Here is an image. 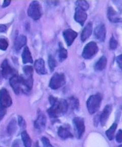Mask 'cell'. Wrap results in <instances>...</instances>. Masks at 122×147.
I'll list each match as a JSON object with an SVG mask.
<instances>
[{
    "instance_id": "23",
    "label": "cell",
    "mask_w": 122,
    "mask_h": 147,
    "mask_svg": "<svg viewBox=\"0 0 122 147\" xmlns=\"http://www.w3.org/2000/svg\"><path fill=\"white\" fill-rule=\"evenodd\" d=\"M58 53H59V58L61 61H63L67 58L68 56L67 51L63 46L62 44H60L59 45Z\"/></svg>"
},
{
    "instance_id": "32",
    "label": "cell",
    "mask_w": 122,
    "mask_h": 147,
    "mask_svg": "<svg viewBox=\"0 0 122 147\" xmlns=\"http://www.w3.org/2000/svg\"><path fill=\"white\" fill-rule=\"evenodd\" d=\"M41 141L44 147H53L51 144L49 140L46 137L42 138Z\"/></svg>"
},
{
    "instance_id": "28",
    "label": "cell",
    "mask_w": 122,
    "mask_h": 147,
    "mask_svg": "<svg viewBox=\"0 0 122 147\" xmlns=\"http://www.w3.org/2000/svg\"><path fill=\"white\" fill-rule=\"evenodd\" d=\"M9 44L7 39L4 37H0V50L3 51L6 50Z\"/></svg>"
},
{
    "instance_id": "5",
    "label": "cell",
    "mask_w": 122,
    "mask_h": 147,
    "mask_svg": "<svg viewBox=\"0 0 122 147\" xmlns=\"http://www.w3.org/2000/svg\"><path fill=\"white\" fill-rule=\"evenodd\" d=\"M66 83V77L64 74L55 73L52 76L49 83V86L51 89L58 90L62 87Z\"/></svg>"
},
{
    "instance_id": "34",
    "label": "cell",
    "mask_w": 122,
    "mask_h": 147,
    "mask_svg": "<svg viewBox=\"0 0 122 147\" xmlns=\"http://www.w3.org/2000/svg\"><path fill=\"white\" fill-rule=\"evenodd\" d=\"M116 140L117 142H122V130L118 131L116 136Z\"/></svg>"
},
{
    "instance_id": "15",
    "label": "cell",
    "mask_w": 122,
    "mask_h": 147,
    "mask_svg": "<svg viewBox=\"0 0 122 147\" xmlns=\"http://www.w3.org/2000/svg\"><path fill=\"white\" fill-rule=\"evenodd\" d=\"M34 67L36 72L39 75H44L47 73L45 62L41 58L38 59L35 61Z\"/></svg>"
},
{
    "instance_id": "30",
    "label": "cell",
    "mask_w": 122,
    "mask_h": 147,
    "mask_svg": "<svg viewBox=\"0 0 122 147\" xmlns=\"http://www.w3.org/2000/svg\"><path fill=\"white\" fill-rule=\"evenodd\" d=\"M76 3L77 7L83 9L84 11H86L87 10H88L89 7V4L85 1H78Z\"/></svg>"
},
{
    "instance_id": "16",
    "label": "cell",
    "mask_w": 122,
    "mask_h": 147,
    "mask_svg": "<svg viewBox=\"0 0 122 147\" xmlns=\"http://www.w3.org/2000/svg\"><path fill=\"white\" fill-rule=\"evenodd\" d=\"M107 16L109 21L113 23H120L122 22L119 14L112 7H109L107 9Z\"/></svg>"
},
{
    "instance_id": "25",
    "label": "cell",
    "mask_w": 122,
    "mask_h": 147,
    "mask_svg": "<svg viewBox=\"0 0 122 147\" xmlns=\"http://www.w3.org/2000/svg\"><path fill=\"white\" fill-rule=\"evenodd\" d=\"M117 128V124L114 123L105 132V134L109 140H113L114 138V135H115V133Z\"/></svg>"
},
{
    "instance_id": "22",
    "label": "cell",
    "mask_w": 122,
    "mask_h": 147,
    "mask_svg": "<svg viewBox=\"0 0 122 147\" xmlns=\"http://www.w3.org/2000/svg\"><path fill=\"white\" fill-rule=\"evenodd\" d=\"M21 138L25 147H32V140L30 136L25 131L21 133Z\"/></svg>"
},
{
    "instance_id": "7",
    "label": "cell",
    "mask_w": 122,
    "mask_h": 147,
    "mask_svg": "<svg viewBox=\"0 0 122 147\" xmlns=\"http://www.w3.org/2000/svg\"><path fill=\"white\" fill-rule=\"evenodd\" d=\"M98 52V47L95 42L88 43L83 49V57L85 59H90L94 57Z\"/></svg>"
},
{
    "instance_id": "21",
    "label": "cell",
    "mask_w": 122,
    "mask_h": 147,
    "mask_svg": "<svg viewBox=\"0 0 122 147\" xmlns=\"http://www.w3.org/2000/svg\"><path fill=\"white\" fill-rule=\"evenodd\" d=\"M107 64V59L106 57L102 56L100 58L96 64H95V69L97 71H101L105 68Z\"/></svg>"
},
{
    "instance_id": "36",
    "label": "cell",
    "mask_w": 122,
    "mask_h": 147,
    "mask_svg": "<svg viewBox=\"0 0 122 147\" xmlns=\"http://www.w3.org/2000/svg\"><path fill=\"white\" fill-rule=\"evenodd\" d=\"M6 113V109H0V120L2 119Z\"/></svg>"
},
{
    "instance_id": "14",
    "label": "cell",
    "mask_w": 122,
    "mask_h": 147,
    "mask_svg": "<svg viewBox=\"0 0 122 147\" xmlns=\"http://www.w3.org/2000/svg\"><path fill=\"white\" fill-rule=\"evenodd\" d=\"M46 124V117L45 115L40 113L38 116L37 119L34 122V127L35 128L39 131H43L44 130Z\"/></svg>"
},
{
    "instance_id": "6",
    "label": "cell",
    "mask_w": 122,
    "mask_h": 147,
    "mask_svg": "<svg viewBox=\"0 0 122 147\" xmlns=\"http://www.w3.org/2000/svg\"><path fill=\"white\" fill-rule=\"evenodd\" d=\"M12 104V100L7 90L5 88L0 90V109H6Z\"/></svg>"
},
{
    "instance_id": "9",
    "label": "cell",
    "mask_w": 122,
    "mask_h": 147,
    "mask_svg": "<svg viewBox=\"0 0 122 147\" xmlns=\"http://www.w3.org/2000/svg\"><path fill=\"white\" fill-rule=\"evenodd\" d=\"M2 74L4 78L6 79L11 78L12 77L16 75V72L14 69L10 65L7 60H4L3 61L2 65Z\"/></svg>"
},
{
    "instance_id": "39",
    "label": "cell",
    "mask_w": 122,
    "mask_h": 147,
    "mask_svg": "<svg viewBox=\"0 0 122 147\" xmlns=\"http://www.w3.org/2000/svg\"><path fill=\"white\" fill-rule=\"evenodd\" d=\"M12 147H19V142L17 140H15L13 145L12 146Z\"/></svg>"
},
{
    "instance_id": "29",
    "label": "cell",
    "mask_w": 122,
    "mask_h": 147,
    "mask_svg": "<svg viewBox=\"0 0 122 147\" xmlns=\"http://www.w3.org/2000/svg\"><path fill=\"white\" fill-rule=\"evenodd\" d=\"M49 65L51 71H54L55 67L57 66V63L55 59L51 55H50L49 57Z\"/></svg>"
},
{
    "instance_id": "10",
    "label": "cell",
    "mask_w": 122,
    "mask_h": 147,
    "mask_svg": "<svg viewBox=\"0 0 122 147\" xmlns=\"http://www.w3.org/2000/svg\"><path fill=\"white\" fill-rule=\"evenodd\" d=\"M77 33L71 29H68L65 30L63 32V36L68 46H70L73 42L76 37L77 36Z\"/></svg>"
},
{
    "instance_id": "4",
    "label": "cell",
    "mask_w": 122,
    "mask_h": 147,
    "mask_svg": "<svg viewBox=\"0 0 122 147\" xmlns=\"http://www.w3.org/2000/svg\"><path fill=\"white\" fill-rule=\"evenodd\" d=\"M28 14L34 20L40 18L42 14V10L41 5L38 1H33L31 2L28 8Z\"/></svg>"
},
{
    "instance_id": "19",
    "label": "cell",
    "mask_w": 122,
    "mask_h": 147,
    "mask_svg": "<svg viewBox=\"0 0 122 147\" xmlns=\"http://www.w3.org/2000/svg\"><path fill=\"white\" fill-rule=\"evenodd\" d=\"M58 136L63 139H67L73 138V134L68 127L61 126L58 131Z\"/></svg>"
},
{
    "instance_id": "31",
    "label": "cell",
    "mask_w": 122,
    "mask_h": 147,
    "mask_svg": "<svg viewBox=\"0 0 122 147\" xmlns=\"http://www.w3.org/2000/svg\"><path fill=\"white\" fill-rule=\"evenodd\" d=\"M109 46L111 50H115L117 48V42L114 37H112L110 39Z\"/></svg>"
},
{
    "instance_id": "37",
    "label": "cell",
    "mask_w": 122,
    "mask_h": 147,
    "mask_svg": "<svg viewBox=\"0 0 122 147\" xmlns=\"http://www.w3.org/2000/svg\"><path fill=\"white\" fill-rule=\"evenodd\" d=\"M7 28L6 26L0 24V32H5L7 30Z\"/></svg>"
},
{
    "instance_id": "20",
    "label": "cell",
    "mask_w": 122,
    "mask_h": 147,
    "mask_svg": "<svg viewBox=\"0 0 122 147\" xmlns=\"http://www.w3.org/2000/svg\"><path fill=\"white\" fill-rule=\"evenodd\" d=\"M22 59L24 64L32 63L33 62L32 56L28 47H25L22 53Z\"/></svg>"
},
{
    "instance_id": "1",
    "label": "cell",
    "mask_w": 122,
    "mask_h": 147,
    "mask_svg": "<svg viewBox=\"0 0 122 147\" xmlns=\"http://www.w3.org/2000/svg\"><path fill=\"white\" fill-rule=\"evenodd\" d=\"M51 107L47 110V113L51 118H58L64 115L68 109V104L64 99H58L51 96L49 98Z\"/></svg>"
},
{
    "instance_id": "33",
    "label": "cell",
    "mask_w": 122,
    "mask_h": 147,
    "mask_svg": "<svg viewBox=\"0 0 122 147\" xmlns=\"http://www.w3.org/2000/svg\"><path fill=\"white\" fill-rule=\"evenodd\" d=\"M19 126L21 128H25L26 126L25 121L23 119V117L21 116L19 117Z\"/></svg>"
},
{
    "instance_id": "41",
    "label": "cell",
    "mask_w": 122,
    "mask_h": 147,
    "mask_svg": "<svg viewBox=\"0 0 122 147\" xmlns=\"http://www.w3.org/2000/svg\"></svg>"
},
{
    "instance_id": "12",
    "label": "cell",
    "mask_w": 122,
    "mask_h": 147,
    "mask_svg": "<svg viewBox=\"0 0 122 147\" xmlns=\"http://www.w3.org/2000/svg\"><path fill=\"white\" fill-rule=\"evenodd\" d=\"M74 18L77 23H79L81 25L83 26L87 18V14L85 11L77 7L75 9Z\"/></svg>"
},
{
    "instance_id": "3",
    "label": "cell",
    "mask_w": 122,
    "mask_h": 147,
    "mask_svg": "<svg viewBox=\"0 0 122 147\" xmlns=\"http://www.w3.org/2000/svg\"><path fill=\"white\" fill-rule=\"evenodd\" d=\"M101 101V96L99 94H93L89 98L87 102V107L90 114H94L99 110Z\"/></svg>"
},
{
    "instance_id": "35",
    "label": "cell",
    "mask_w": 122,
    "mask_h": 147,
    "mask_svg": "<svg viewBox=\"0 0 122 147\" xmlns=\"http://www.w3.org/2000/svg\"><path fill=\"white\" fill-rule=\"evenodd\" d=\"M116 60L119 67H120V69H122V54L117 56L116 58Z\"/></svg>"
},
{
    "instance_id": "18",
    "label": "cell",
    "mask_w": 122,
    "mask_h": 147,
    "mask_svg": "<svg viewBox=\"0 0 122 147\" xmlns=\"http://www.w3.org/2000/svg\"><path fill=\"white\" fill-rule=\"evenodd\" d=\"M93 30V25L92 23H88L84 28L81 34V39L82 41H85L92 34Z\"/></svg>"
},
{
    "instance_id": "17",
    "label": "cell",
    "mask_w": 122,
    "mask_h": 147,
    "mask_svg": "<svg viewBox=\"0 0 122 147\" xmlns=\"http://www.w3.org/2000/svg\"><path fill=\"white\" fill-rule=\"evenodd\" d=\"M27 42V37L23 35H19L16 37L14 42V48L15 50L19 51L25 46Z\"/></svg>"
},
{
    "instance_id": "8",
    "label": "cell",
    "mask_w": 122,
    "mask_h": 147,
    "mask_svg": "<svg viewBox=\"0 0 122 147\" xmlns=\"http://www.w3.org/2000/svg\"><path fill=\"white\" fill-rule=\"evenodd\" d=\"M74 126L76 130L77 136L81 138L85 132V125L83 119L79 117H74L73 120Z\"/></svg>"
},
{
    "instance_id": "27",
    "label": "cell",
    "mask_w": 122,
    "mask_h": 147,
    "mask_svg": "<svg viewBox=\"0 0 122 147\" xmlns=\"http://www.w3.org/2000/svg\"><path fill=\"white\" fill-rule=\"evenodd\" d=\"M69 106L72 109H78L79 107V102L78 99L74 98H71L69 100V105H68V107Z\"/></svg>"
},
{
    "instance_id": "26",
    "label": "cell",
    "mask_w": 122,
    "mask_h": 147,
    "mask_svg": "<svg viewBox=\"0 0 122 147\" xmlns=\"http://www.w3.org/2000/svg\"><path fill=\"white\" fill-rule=\"evenodd\" d=\"M23 71L25 77H29V78H33V68L32 66L25 65L23 67Z\"/></svg>"
},
{
    "instance_id": "13",
    "label": "cell",
    "mask_w": 122,
    "mask_h": 147,
    "mask_svg": "<svg viewBox=\"0 0 122 147\" xmlns=\"http://www.w3.org/2000/svg\"><path fill=\"white\" fill-rule=\"evenodd\" d=\"M106 28L104 25L100 24L95 29V36L100 41H104L106 38Z\"/></svg>"
},
{
    "instance_id": "40",
    "label": "cell",
    "mask_w": 122,
    "mask_h": 147,
    "mask_svg": "<svg viewBox=\"0 0 122 147\" xmlns=\"http://www.w3.org/2000/svg\"><path fill=\"white\" fill-rule=\"evenodd\" d=\"M119 147H122V145H120V146H119Z\"/></svg>"
},
{
    "instance_id": "24",
    "label": "cell",
    "mask_w": 122,
    "mask_h": 147,
    "mask_svg": "<svg viewBox=\"0 0 122 147\" xmlns=\"http://www.w3.org/2000/svg\"><path fill=\"white\" fill-rule=\"evenodd\" d=\"M17 130V123L15 119H12L7 127V132L10 136L13 135Z\"/></svg>"
},
{
    "instance_id": "11",
    "label": "cell",
    "mask_w": 122,
    "mask_h": 147,
    "mask_svg": "<svg viewBox=\"0 0 122 147\" xmlns=\"http://www.w3.org/2000/svg\"><path fill=\"white\" fill-rule=\"evenodd\" d=\"M113 110V106L111 105H107L104 108L103 111L99 117V121L102 126H104L108 119Z\"/></svg>"
},
{
    "instance_id": "38",
    "label": "cell",
    "mask_w": 122,
    "mask_h": 147,
    "mask_svg": "<svg viewBox=\"0 0 122 147\" xmlns=\"http://www.w3.org/2000/svg\"><path fill=\"white\" fill-rule=\"evenodd\" d=\"M10 3H11L10 1H5L3 2L2 7H4V8H5V7H7V6H8L9 5Z\"/></svg>"
},
{
    "instance_id": "2",
    "label": "cell",
    "mask_w": 122,
    "mask_h": 147,
    "mask_svg": "<svg viewBox=\"0 0 122 147\" xmlns=\"http://www.w3.org/2000/svg\"><path fill=\"white\" fill-rule=\"evenodd\" d=\"M9 83L16 94L28 92L24 84L22 76H19L17 75H14L10 79Z\"/></svg>"
}]
</instances>
